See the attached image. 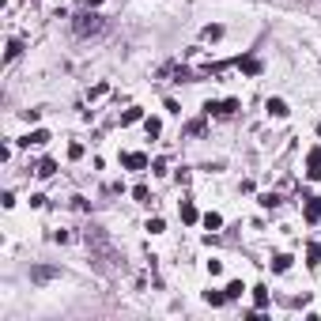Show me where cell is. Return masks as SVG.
<instances>
[{"mask_svg": "<svg viewBox=\"0 0 321 321\" xmlns=\"http://www.w3.org/2000/svg\"><path fill=\"white\" fill-rule=\"evenodd\" d=\"M140 118H144V114H140V106H132V110H125V114H121V125H136Z\"/></svg>", "mask_w": 321, "mask_h": 321, "instance_id": "cell-17", "label": "cell"}, {"mask_svg": "<svg viewBox=\"0 0 321 321\" xmlns=\"http://www.w3.org/2000/svg\"><path fill=\"white\" fill-rule=\"evenodd\" d=\"M186 132H189V136H200V132H204V121H189Z\"/></svg>", "mask_w": 321, "mask_h": 321, "instance_id": "cell-24", "label": "cell"}, {"mask_svg": "<svg viewBox=\"0 0 321 321\" xmlns=\"http://www.w3.org/2000/svg\"><path fill=\"white\" fill-rule=\"evenodd\" d=\"M204 302L208 306H223L227 302V291H204Z\"/></svg>", "mask_w": 321, "mask_h": 321, "instance_id": "cell-11", "label": "cell"}, {"mask_svg": "<svg viewBox=\"0 0 321 321\" xmlns=\"http://www.w3.org/2000/svg\"><path fill=\"white\" fill-rule=\"evenodd\" d=\"M306 264H310V268H318V264H321V246L318 242L306 246Z\"/></svg>", "mask_w": 321, "mask_h": 321, "instance_id": "cell-8", "label": "cell"}, {"mask_svg": "<svg viewBox=\"0 0 321 321\" xmlns=\"http://www.w3.org/2000/svg\"><path fill=\"white\" fill-rule=\"evenodd\" d=\"M132 196H136L140 204H152V193H148V186H136V189H132Z\"/></svg>", "mask_w": 321, "mask_h": 321, "instance_id": "cell-21", "label": "cell"}, {"mask_svg": "<svg viewBox=\"0 0 321 321\" xmlns=\"http://www.w3.org/2000/svg\"><path fill=\"white\" fill-rule=\"evenodd\" d=\"M94 4H102V0H91V8H94Z\"/></svg>", "mask_w": 321, "mask_h": 321, "instance_id": "cell-27", "label": "cell"}, {"mask_svg": "<svg viewBox=\"0 0 321 321\" xmlns=\"http://www.w3.org/2000/svg\"><path fill=\"white\" fill-rule=\"evenodd\" d=\"M144 128H148V136H159V132H162L159 118H148V121H144Z\"/></svg>", "mask_w": 321, "mask_h": 321, "instance_id": "cell-22", "label": "cell"}, {"mask_svg": "<svg viewBox=\"0 0 321 321\" xmlns=\"http://www.w3.org/2000/svg\"><path fill=\"white\" fill-rule=\"evenodd\" d=\"M238 68H242V72H250V76H257V72H261V60L246 57V60H238Z\"/></svg>", "mask_w": 321, "mask_h": 321, "instance_id": "cell-15", "label": "cell"}, {"mask_svg": "<svg viewBox=\"0 0 321 321\" xmlns=\"http://www.w3.org/2000/svg\"><path fill=\"white\" fill-rule=\"evenodd\" d=\"M53 276H60V268H53V264H34L30 268V280H38V284H46Z\"/></svg>", "mask_w": 321, "mask_h": 321, "instance_id": "cell-4", "label": "cell"}, {"mask_svg": "<svg viewBox=\"0 0 321 321\" xmlns=\"http://www.w3.org/2000/svg\"><path fill=\"white\" fill-rule=\"evenodd\" d=\"M68 159H84V144H72V148H68Z\"/></svg>", "mask_w": 321, "mask_h": 321, "instance_id": "cell-26", "label": "cell"}, {"mask_svg": "<svg viewBox=\"0 0 321 321\" xmlns=\"http://www.w3.org/2000/svg\"><path fill=\"white\" fill-rule=\"evenodd\" d=\"M264 110H268V118H288V102H284V98H268Z\"/></svg>", "mask_w": 321, "mask_h": 321, "instance_id": "cell-7", "label": "cell"}, {"mask_svg": "<svg viewBox=\"0 0 321 321\" xmlns=\"http://www.w3.org/2000/svg\"><path fill=\"white\" fill-rule=\"evenodd\" d=\"M72 30H76L80 38H87V34H98V30H102V16H98V12H91V8L80 12L76 23H72Z\"/></svg>", "mask_w": 321, "mask_h": 321, "instance_id": "cell-1", "label": "cell"}, {"mask_svg": "<svg viewBox=\"0 0 321 321\" xmlns=\"http://www.w3.org/2000/svg\"><path fill=\"white\" fill-rule=\"evenodd\" d=\"M238 106H242L238 98H227V102H220V118H230V114H238Z\"/></svg>", "mask_w": 321, "mask_h": 321, "instance_id": "cell-12", "label": "cell"}, {"mask_svg": "<svg viewBox=\"0 0 321 321\" xmlns=\"http://www.w3.org/2000/svg\"><path fill=\"white\" fill-rule=\"evenodd\" d=\"M121 162H125L128 170H148V155H140V152H128V155H121Z\"/></svg>", "mask_w": 321, "mask_h": 321, "instance_id": "cell-5", "label": "cell"}, {"mask_svg": "<svg viewBox=\"0 0 321 321\" xmlns=\"http://www.w3.org/2000/svg\"><path fill=\"white\" fill-rule=\"evenodd\" d=\"M46 140H50V132H46V128H34L30 136H23V140H19V144H26V148H30V144H34V148H42Z\"/></svg>", "mask_w": 321, "mask_h": 321, "instance_id": "cell-6", "label": "cell"}, {"mask_svg": "<svg viewBox=\"0 0 321 321\" xmlns=\"http://www.w3.org/2000/svg\"><path fill=\"white\" fill-rule=\"evenodd\" d=\"M19 53H23V42H19V38H12V42H8V53H4V60H16Z\"/></svg>", "mask_w": 321, "mask_h": 321, "instance_id": "cell-19", "label": "cell"}, {"mask_svg": "<svg viewBox=\"0 0 321 321\" xmlns=\"http://www.w3.org/2000/svg\"><path fill=\"white\" fill-rule=\"evenodd\" d=\"M302 220H306V223H318V220H321V196H306Z\"/></svg>", "mask_w": 321, "mask_h": 321, "instance_id": "cell-3", "label": "cell"}, {"mask_svg": "<svg viewBox=\"0 0 321 321\" xmlns=\"http://www.w3.org/2000/svg\"><path fill=\"white\" fill-rule=\"evenodd\" d=\"M53 174H57V162H53V159H42V162H38V178H53Z\"/></svg>", "mask_w": 321, "mask_h": 321, "instance_id": "cell-13", "label": "cell"}, {"mask_svg": "<svg viewBox=\"0 0 321 321\" xmlns=\"http://www.w3.org/2000/svg\"><path fill=\"white\" fill-rule=\"evenodd\" d=\"M148 230H152V234H162V230H166V223H162V220H148Z\"/></svg>", "mask_w": 321, "mask_h": 321, "instance_id": "cell-25", "label": "cell"}, {"mask_svg": "<svg viewBox=\"0 0 321 321\" xmlns=\"http://www.w3.org/2000/svg\"><path fill=\"white\" fill-rule=\"evenodd\" d=\"M182 220H186V223H196V208H193V200H182Z\"/></svg>", "mask_w": 321, "mask_h": 321, "instance_id": "cell-18", "label": "cell"}, {"mask_svg": "<svg viewBox=\"0 0 321 321\" xmlns=\"http://www.w3.org/2000/svg\"><path fill=\"white\" fill-rule=\"evenodd\" d=\"M306 178L321 182V148H314V152L306 155Z\"/></svg>", "mask_w": 321, "mask_h": 321, "instance_id": "cell-2", "label": "cell"}, {"mask_svg": "<svg viewBox=\"0 0 321 321\" xmlns=\"http://www.w3.org/2000/svg\"><path fill=\"white\" fill-rule=\"evenodd\" d=\"M242 280H230V284H227V298H242Z\"/></svg>", "mask_w": 321, "mask_h": 321, "instance_id": "cell-20", "label": "cell"}, {"mask_svg": "<svg viewBox=\"0 0 321 321\" xmlns=\"http://www.w3.org/2000/svg\"><path fill=\"white\" fill-rule=\"evenodd\" d=\"M204 227H208V230H220L223 227V216H220V212H208V216H204Z\"/></svg>", "mask_w": 321, "mask_h": 321, "instance_id": "cell-16", "label": "cell"}, {"mask_svg": "<svg viewBox=\"0 0 321 321\" xmlns=\"http://www.w3.org/2000/svg\"><path fill=\"white\" fill-rule=\"evenodd\" d=\"M200 38H204V42H216V38H223V26H220V23L204 26V30H200Z\"/></svg>", "mask_w": 321, "mask_h": 321, "instance_id": "cell-10", "label": "cell"}, {"mask_svg": "<svg viewBox=\"0 0 321 321\" xmlns=\"http://www.w3.org/2000/svg\"><path fill=\"white\" fill-rule=\"evenodd\" d=\"M318 136H321V125H318Z\"/></svg>", "mask_w": 321, "mask_h": 321, "instance_id": "cell-28", "label": "cell"}, {"mask_svg": "<svg viewBox=\"0 0 321 321\" xmlns=\"http://www.w3.org/2000/svg\"><path fill=\"white\" fill-rule=\"evenodd\" d=\"M276 204H280L276 193H261V208H276Z\"/></svg>", "mask_w": 321, "mask_h": 321, "instance_id": "cell-23", "label": "cell"}, {"mask_svg": "<svg viewBox=\"0 0 321 321\" xmlns=\"http://www.w3.org/2000/svg\"><path fill=\"white\" fill-rule=\"evenodd\" d=\"M254 306H257V310L268 306V288H254Z\"/></svg>", "mask_w": 321, "mask_h": 321, "instance_id": "cell-14", "label": "cell"}, {"mask_svg": "<svg viewBox=\"0 0 321 321\" xmlns=\"http://www.w3.org/2000/svg\"><path fill=\"white\" fill-rule=\"evenodd\" d=\"M291 268V254H276L272 257V272H288Z\"/></svg>", "mask_w": 321, "mask_h": 321, "instance_id": "cell-9", "label": "cell"}]
</instances>
